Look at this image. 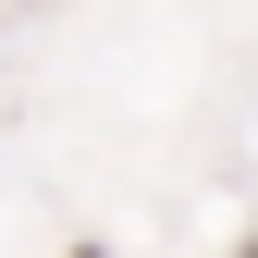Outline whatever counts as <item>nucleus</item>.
<instances>
[{
  "label": "nucleus",
  "mask_w": 258,
  "mask_h": 258,
  "mask_svg": "<svg viewBox=\"0 0 258 258\" xmlns=\"http://www.w3.org/2000/svg\"><path fill=\"white\" fill-rule=\"evenodd\" d=\"M74 258H99V246H74Z\"/></svg>",
  "instance_id": "1"
},
{
  "label": "nucleus",
  "mask_w": 258,
  "mask_h": 258,
  "mask_svg": "<svg viewBox=\"0 0 258 258\" xmlns=\"http://www.w3.org/2000/svg\"><path fill=\"white\" fill-rule=\"evenodd\" d=\"M246 258H258V246H246Z\"/></svg>",
  "instance_id": "2"
}]
</instances>
